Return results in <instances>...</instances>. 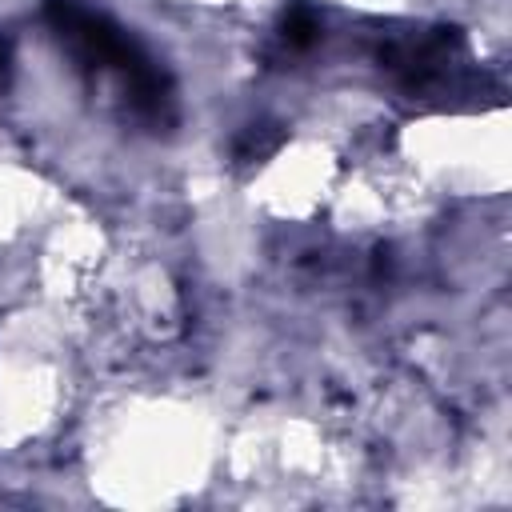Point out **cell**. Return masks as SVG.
<instances>
[{"label":"cell","instance_id":"cell-3","mask_svg":"<svg viewBox=\"0 0 512 512\" xmlns=\"http://www.w3.org/2000/svg\"><path fill=\"white\" fill-rule=\"evenodd\" d=\"M280 140H284L280 128H272V124H252V128L240 136L236 156H240V160H264V156H272V152L280 148Z\"/></svg>","mask_w":512,"mask_h":512},{"label":"cell","instance_id":"cell-4","mask_svg":"<svg viewBox=\"0 0 512 512\" xmlns=\"http://www.w3.org/2000/svg\"><path fill=\"white\" fill-rule=\"evenodd\" d=\"M4 64H8V44L0 40V72H4Z\"/></svg>","mask_w":512,"mask_h":512},{"label":"cell","instance_id":"cell-1","mask_svg":"<svg viewBox=\"0 0 512 512\" xmlns=\"http://www.w3.org/2000/svg\"><path fill=\"white\" fill-rule=\"evenodd\" d=\"M44 16L84 68H112L124 76L136 112H144L152 120H168V104H172L168 76L156 68V60L124 28H116L104 16L76 8L72 0H48Z\"/></svg>","mask_w":512,"mask_h":512},{"label":"cell","instance_id":"cell-2","mask_svg":"<svg viewBox=\"0 0 512 512\" xmlns=\"http://www.w3.org/2000/svg\"><path fill=\"white\" fill-rule=\"evenodd\" d=\"M280 36L292 44V48H308L320 40V16L308 8V4H292L280 20Z\"/></svg>","mask_w":512,"mask_h":512}]
</instances>
